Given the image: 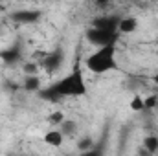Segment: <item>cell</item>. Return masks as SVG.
I'll list each match as a JSON object with an SVG mask.
<instances>
[{
	"label": "cell",
	"instance_id": "obj_16",
	"mask_svg": "<svg viewBox=\"0 0 158 156\" xmlns=\"http://www.w3.org/2000/svg\"><path fill=\"white\" fill-rule=\"evenodd\" d=\"M81 156H105V151H103V147H101V145H94L90 151L81 153Z\"/></svg>",
	"mask_w": 158,
	"mask_h": 156
},
{
	"label": "cell",
	"instance_id": "obj_7",
	"mask_svg": "<svg viewBox=\"0 0 158 156\" xmlns=\"http://www.w3.org/2000/svg\"><path fill=\"white\" fill-rule=\"evenodd\" d=\"M138 30V20L134 17H121L118 24V33H123V35H129L132 31Z\"/></svg>",
	"mask_w": 158,
	"mask_h": 156
},
{
	"label": "cell",
	"instance_id": "obj_1",
	"mask_svg": "<svg viewBox=\"0 0 158 156\" xmlns=\"http://www.w3.org/2000/svg\"><path fill=\"white\" fill-rule=\"evenodd\" d=\"M86 92H88V84H86V79L83 76V72L79 68H74L70 74L61 77L52 86L40 88L37 96L44 101L57 103L64 97H83V96H86Z\"/></svg>",
	"mask_w": 158,
	"mask_h": 156
},
{
	"label": "cell",
	"instance_id": "obj_18",
	"mask_svg": "<svg viewBox=\"0 0 158 156\" xmlns=\"http://www.w3.org/2000/svg\"><path fill=\"white\" fill-rule=\"evenodd\" d=\"M24 72H26L28 76H37V66H35V64H26V66H24Z\"/></svg>",
	"mask_w": 158,
	"mask_h": 156
},
{
	"label": "cell",
	"instance_id": "obj_17",
	"mask_svg": "<svg viewBox=\"0 0 158 156\" xmlns=\"http://www.w3.org/2000/svg\"><path fill=\"white\" fill-rule=\"evenodd\" d=\"M143 101H145V110H147V109H151V107H155V105H156L158 97H156V96H149V97H143Z\"/></svg>",
	"mask_w": 158,
	"mask_h": 156
},
{
	"label": "cell",
	"instance_id": "obj_14",
	"mask_svg": "<svg viewBox=\"0 0 158 156\" xmlns=\"http://www.w3.org/2000/svg\"><path fill=\"white\" fill-rule=\"evenodd\" d=\"M94 145H96V143H94V140H92V138H88V136H86V138H81V140H79V143H77V147H79V151H81V153L90 151Z\"/></svg>",
	"mask_w": 158,
	"mask_h": 156
},
{
	"label": "cell",
	"instance_id": "obj_13",
	"mask_svg": "<svg viewBox=\"0 0 158 156\" xmlns=\"http://www.w3.org/2000/svg\"><path fill=\"white\" fill-rule=\"evenodd\" d=\"M131 110H134V112L145 110V101H143L142 96H134V97L131 99Z\"/></svg>",
	"mask_w": 158,
	"mask_h": 156
},
{
	"label": "cell",
	"instance_id": "obj_6",
	"mask_svg": "<svg viewBox=\"0 0 158 156\" xmlns=\"http://www.w3.org/2000/svg\"><path fill=\"white\" fill-rule=\"evenodd\" d=\"M11 18L19 24H31L35 20H39V11H31V9H20V11H15L11 15Z\"/></svg>",
	"mask_w": 158,
	"mask_h": 156
},
{
	"label": "cell",
	"instance_id": "obj_8",
	"mask_svg": "<svg viewBox=\"0 0 158 156\" xmlns=\"http://www.w3.org/2000/svg\"><path fill=\"white\" fill-rule=\"evenodd\" d=\"M63 140H64V136H63L61 130H48V132H44V136H42V142H44L46 145L53 147V149L61 147V145H63Z\"/></svg>",
	"mask_w": 158,
	"mask_h": 156
},
{
	"label": "cell",
	"instance_id": "obj_19",
	"mask_svg": "<svg viewBox=\"0 0 158 156\" xmlns=\"http://www.w3.org/2000/svg\"><path fill=\"white\" fill-rule=\"evenodd\" d=\"M153 83H155V86H156V90H158V72L153 76Z\"/></svg>",
	"mask_w": 158,
	"mask_h": 156
},
{
	"label": "cell",
	"instance_id": "obj_3",
	"mask_svg": "<svg viewBox=\"0 0 158 156\" xmlns=\"http://www.w3.org/2000/svg\"><path fill=\"white\" fill-rule=\"evenodd\" d=\"M85 37H86V40H88L90 44H94L96 48H105V46H116L119 33H116V31H103V30L88 28L86 33H85Z\"/></svg>",
	"mask_w": 158,
	"mask_h": 156
},
{
	"label": "cell",
	"instance_id": "obj_15",
	"mask_svg": "<svg viewBox=\"0 0 158 156\" xmlns=\"http://www.w3.org/2000/svg\"><path fill=\"white\" fill-rule=\"evenodd\" d=\"M48 119H50V123H53V125H61L66 117H64V114H63L61 110H55V112H52V114L48 116Z\"/></svg>",
	"mask_w": 158,
	"mask_h": 156
},
{
	"label": "cell",
	"instance_id": "obj_12",
	"mask_svg": "<svg viewBox=\"0 0 158 156\" xmlns=\"http://www.w3.org/2000/svg\"><path fill=\"white\" fill-rule=\"evenodd\" d=\"M61 132H63V136H64V134H66V136L76 134V132H77V123H76L74 119H64V121L61 123Z\"/></svg>",
	"mask_w": 158,
	"mask_h": 156
},
{
	"label": "cell",
	"instance_id": "obj_9",
	"mask_svg": "<svg viewBox=\"0 0 158 156\" xmlns=\"http://www.w3.org/2000/svg\"><path fill=\"white\" fill-rule=\"evenodd\" d=\"M20 50L19 48H7L6 51H2L0 53V59L6 63V64H15V63H19L20 61Z\"/></svg>",
	"mask_w": 158,
	"mask_h": 156
},
{
	"label": "cell",
	"instance_id": "obj_10",
	"mask_svg": "<svg viewBox=\"0 0 158 156\" xmlns=\"http://www.w3.org/2000/svg\"><path fill=\"white\" fill-rule=\"evenodd\" d=\"M24 90L26 92H39L40 88H42V84H40V79L37 77V76H26V79H24Z\"/></svg>",
	"mask_w": 158,
	"mask_h": 156
},
{
	"label": "cell",
	"instance_id": "obj_11",
	"mask_svg": "<svg viewBox=\"0 0 158 156\" xmlns=\"http://www.w3.org/2000/svg\"><path fill=\"white\" fill-rule=\"evenodd\" d=\"M142 149L147 153V154H155L158 153V136H147L142 143Z\"/></svg>",
	"mask_w": 158,
	"mask_h": 156
},
{
	"label": "cell",
	"instance_id": "obj_4",
	"mask_svg": "<svg viewBox=\"0 0 158 156\" xmlns=\"http://www.w3.org/2000/svg\"><path fill=\"white\" fill-rule=\"evenodd\" d=\"M121 17L116 15H101V17H96L90 24V28L94 30H103V31H116L118 33V24Z\"/></svg>",
	"mask_w": 158,
	"mask_h": 156
},
{
	"label": "cell",
	"instance_id": "obj_5",
	"mask_svg": "<svg viewBox=\"0 0 158 156\" xmlns=\"http://www.w3.org/2000/svg\"><path fill=\"white\" fill-rule=\"evenodd\" d=\"M63 59H64V53H63V50H61V48H57V50L50 51V53L42 59V66H44V70H46V72H55V70H59V68H61Z\"/></svg>",
	"mask_w": 158,
	"mask_h": 156
},
{
	"label": "cell",
	"instance_id": "obj_2",
	"mask_svg": "<svg viewBox=\"0 0 158 156\" xmlns=\"http://www.w3.org/2000/svg\"><path fill=\"white\" fill-rule=\"evenodd\" d=\"M85 66L90 74L101 76L118 70V59H116V46H105V48H96L86 59Z\"/></svg>",
	"mask_w": 158,
	"mask_h": 156
}]
</instances>
